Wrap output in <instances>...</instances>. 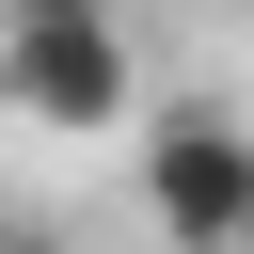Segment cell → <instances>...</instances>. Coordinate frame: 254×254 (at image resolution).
Returning a JSON list of instances; mask_svg holds the SVG:
<instances>
[{
	"mask_svg": "<svg viewBox=\"0 0 254 254\" xmlns=\"http://www.w3.org/2000/svg\"><path fill=\"white\" fill-rule=\"evenodd\" d=\"M0 111L16 127H127V16L111 0H0Z\"/></svg>",
	"mask_w": 254,
	"mask_h": 254,
	"instance_id": "cell-1",
	"label": "cell"
},
{
	"mask_svg": "<svg viewBox=\"0 0 254 254\" xmlns=\"http://www.w3.org/2000/svg\"><path fill=\"white\" fill-rule=\"evenodd\" d=\"M143 206L175 254H254V127L238 111H159L143 127Z\"/></svg>",
	"mask_w": 254,
	"mask_h": 254,
	"instance_id": "cell-2",
	"label": "cell"
},
{
	"mask_svg": "<svg viewBox=\"0 0 254 254\" xmlns=\"http://www.w3.org/2000/svg\"><path fill=\"white\" fill-rule=\"evenodd\" d=\"M0 254H16V238H0Z\"/></svg>",
	"mask_w": 254,
	"mask_h": 254,
	"instance_id": "cell-3",
	"label": "cell"
}]
</instances>
